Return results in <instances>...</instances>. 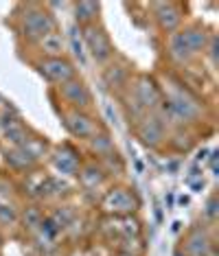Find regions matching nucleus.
<instances>
[{
    "label": "nucleus",
    "instance_id": "nucleus-21",
    "mask_svg": "<svg viewBox=\"0 0 219 256\" xmlns=\"http://www.w3.org/2000/svg\"><path fill=\"white\" fill-rule=\"evenodd\" d=\"M0 132H2V114H0Z\"/></svg>",
    "mask_w": 219,
    "mask_h": 256
},
{
    "label": "nucleus",
    "instance_id": "nucleus-18",
    "mask_svg": "<svg viewBox=\"0 0 219 256\" xmlns=\"http://www.w3.org/2000/svg\"><path fill=\"white\" fill-rule=\"evenodd\" d=\"M208 248H210V241L202 230H193L191 234H188L186 250H188V254L191 256H206L208 254Z\"/></svg>",
    "mask_w": 219,
    "mask_h": 256
},
{
    "label": "nucleus",
    "instance_id": "nucleus-8",
    "mask_svg": "<svg viewBox=\"0 0 219 256\" xmlns=\"http://www.w3.org/2000/svg\"><path fill=\"white\" fill-rule=\"evenodd\" d=\"M38 70L46 81L57 84V86H62V84H66V81L77 77L74 64L70 60H66V57H50V60H42L38 64Z\"/></svg>",
    "mask_w": 219,
    "mask_h": 256
},
{
    "label": "nucleus",
    "instance_id": "nucleus-15",
    "mask_svg": "<svg viewBox=\"0 0 219 256\" xmlns=\"http://www.w3.org/2000/svg\"><path fill=\"white\" fill-rule=\"evenodd\" d=\"M36 162H38V158L26 147H14L7 154V164L18 168V171H24V168L36 166Z\"/></svg>",
    "mask_w": 219,
    "mask_h": 256
},
{
    "label": "nucleus",
    "instance_id": "nucleus-14",
    "mask_svg": "<svg viewBox=\"0 0 219 256\" xmlns=\"http://www.w3.org/2000/svg\"><path fill=\"white\" fill-rule=\"evenodd\" d=\"M2 132L7 136V142H11L14 147H22L28 140V132L26 127L20 123L18 118H11V120H2Z\"/></svg>",
    "mask_w": 219,
    "mask_h": 256
},
{
    "label": "nucleus",
    "instance_id": "nucleus-12",
    "mask_svg": "<svg viewBox=\"0 0 219 256\" xmlns=\"http://www.w3.org/2000/svg\"><path fill=\"white\" fill-rule=\"evenodd\" d=\"M38 46L44 53V60H50V57H64V53H66V40L57 28L50 31V33H46V36L38 42Z\"/></svg>",
    "mask_w": 219,
    "mask_h": 256
},
{
    "label": "nucleus",
    "instance_id": "nucleus-4",
    "mask_svg": "<svg viewBox=\"0 0 219 256\" xmlns=\"http://www.w3.org/2000/svg\"><path fill=\"white\" fill-rule=\"evenodd\" d=\"M134 134L145 147H160L166 140V123L160 112H149L136 120Z\"/></svg>",
    "mask_w": 219,
    "mask_h": 256
},
{
    "label": "nucleus",
    "instance_id": "nucleus-16",
    "mask_svg": "<svg viewBox=\"0 0 219 256\" xmlns=\"http://www.w3.org/2000/svg\"><path fill=\"white\" fill-rule=\"evenodd\" d=\"M79 178H82V182L88 188H94V186H99L106 180V168L96 164V162H90L86 166H79Z\"/></svg>",
    "mask_w": 219,
    "mask_h": 256
},
{
    "label": "nucleus",
    "instance_id": "nucleus-5",
    "mask_svg": "<svg viewBox=\"0 0 219 256\" xmlns=\"http://www.w3.org/2000/svg\"><path fill=\"white\" fill-rule=\"evenodd\" d=\"M84 42L86 48L90 50L92 60L96 64H108L114 60V44L110 40V33L101 24H90L84 28Z\"/></svg>",
    "mask_w": 219,
    "mask_h": 256
},
{
    "label": "nucleus",
    "instance_id": "nucleus-10",
    "mask_svg": "<svg viewBox=\"0 0 219 256\" xmlns=\"http://www.w3.org/2000/svg\"><path fill=\"white\" fill-rule=\"evenodd\" d=\"M103 84L112 92H125L132 84V70L128 64H114L108 62L106 70H103Z\"/></svg>",
    "mask_w": 219,
    "mask_h": 256
},
{
    "label": "nucleus",
    "instance_id": "nucleus-20",
    "mask_svg": "<svg viewBox=\"0 0 219 256\" xmlns=\"http://www.w3.org/2000/svg\"><path fill=\"white\" fill-rule=\"evenodd\" d=\"M206 214H208L210 219L217 217V195H210L208 204H206Z\"/></svg>",
    "mask_w": 219,
    "mask_h": 256
},
{
    "label": "nucleus",
    "instance_id": "nucleus-13",
    "mask_svg": "<svg viewBox=\"0 0 219 256\" xmlns=\"http://www.w3.org/2000/svg\"><path fill=\"white\" fill-rule=\"evenodd\" d=\"M99 14H101V4L99 2H90V0H82L74 2V18L84 28L90 24H99Z\"/></svg>",
    "mask_w": 219,
    "mask_h": 256
},
{
    "label": "nucleus",
    "instance_id": "nucleus-3",
    "mask_svg": "<svg viewBox=\"0 0 219 256\" xmlns=\"http://www.w3.org/2000/svg\"><path fill=\"white\" fill-rule=\"evenodd\" d=\"M138 206H140V202H138L134 190L128 186H114L101 200V208L114 217H128V214L138 210Z\"/></svg>",
    "mask_w": 219,
    "mask_h": 256
},
{
    "label": "nucleus",
    "instance_id": "nucleus-1",
    "mask_svg": "<svg viewBox=\"0 0 219 256\" xmlns=\"http://www.w3.org/2000/svg\"><path fill=\"white\" fill-rule=\"evenodd\" d=\"M210 33L202 24H191L182 31L171 33L169 38V55L174 57L178 64H186L195 60L208 48Z\"/></svg>",
    "mask_w": 219,
    "mask_h": 256
},
{
    "label": "nucleus",
    "instance_id": "nucleus-2",
    "mask_svg": "<svg viewBox=\"0 0 219 256\" xmlns=\"http://www.w3.org/2000/svg\"><path fill=\"white\" fill-rule=\"evenodd\" d=\"M50 31H55V18L48 14V9L40 7V4L24 7V14L20 16V36L26 42L38 44Z\"/></svg>",
    "mask_w": 219,
    "mask_h": 256
},
{
    "label": "nucleus",
    "instance_id": "nucleus-11",
    "mask_svg": "<svg viewBox=\"0 0 219 256\" xmlns=\"http://www.w3.org/2000/svg\"><path fill=\"white\" fill-rule=\"evenodd\" d=\"M53 164L57 166V171L66 173V176H74V173H79L82 160H79L77 151H72L70 147H60L53 156Z\"/></svg>",
    "mask_w": 219,
    "mask_h": 256
},
{
    "label": "nucleus",
    "instance_id": "nucleus-19",
    "mask_svg": "<svg viewBox=\"0 0 219 256\" xmlns=\"http://www.w3.org/2000/svg\"><path fill=\"white\" fill-rule=\"evenodd\" d=\"M16 219H18V214L14 212V208H9V206H0V221L9 224V221H16Z\"/></svg>",
    "mask_w": 219,
    "mask_h": 256
},
{
    "label": "nucleus",
    "instance_id": "nucleus-9",
    "mask_svg": "<svg viewBox=\"0 0 219 256\" xmlns=\"http://www.w3.org/2000/svg\"><path fill=\"white\" fill-rule=\"evenodd\" d=\"M154 7V18L156 24L162 33L171 36L176 33L182 24V7L178 2H156L152 4Z\"/></svg>",
    "mask_w": 219,
    "mask_h": 256
},
{
    "label": "nucleus",
    "instance_id": "nucleus-6",
    "mask_svg": "<svg viewBox=\"0 0 219 256\" xmlns=\"http://www.w3.org/2000/svg\"><path fill=\"white\" fill-rule=\"evenodd\" d=\"M62 120H64V127L68 130L72 138H79V140H90L92 136L101 132L99 123L88 114L82 112V110H64L62 112Z\"/></svg>",
    "mask_w": 219,
    "mask_h": 256
},
{
    "label": "nucleus",
    "instance_id": "nucleus-7",
    "mask_svg": "<svg viewBox=\"0 0 219 256\" xmlns=\"http://www.w3.org/2000/svg\"><path fill=\"white\" fill-rule=\"evenodd\" d=\"M60 96L66 103V110H82L86 112L92 106V92L79 77L60 86Z\"/></svg>",
    "mask_w": 219,
    "mask_h": 256
},
{
    "label": "nucleus",
    "instance_id": "nucleus-17",
    "mask_svg": "<svg viewBox=\"0 0 219 256\" xmlns=\"http://www.w3.org/2000/svg\"><path fill=\"white\" fill-rule=\"evenodd\" d=\"M90 149L94 151V156L99 160L108 158L110 154H114V151H116V147H114V142H112V138H110L106 132H99L96 136L90 138Z\"/></svg>",
    "mask_w": 219,
    "mask_h": 256
}]
</instances>
